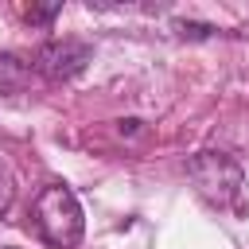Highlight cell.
<instances>
[{
    "label": "cell",
    "mask_w": 249,
    "mask_h": 249,
    "mask_svg": "<svg viewBox=\"0 0 249 249\" xmlns=\"http://www.w3.org/2000/svg\"><path fill=\"white\" fill-rule=\"evenodd\" d=\"M58 12H62L58 4H47V8H31V12H27V23H39V27H47V23H51Z\"/></svg>",
    "instance_id": "5"
},
{
    "label": "cell",
    "mask_w": 249,
    "mask_h": 249,
    "mask_svg": "<svg viewBox=\"0 0 249 249\" xmlns=\"http://www.w3.org/2000/svg\"><path fill=\"white\" fill-rule=\"evenodd\" d=\"M12 198H16V179H12V171H8V163L0 160V214H8V206H12Z\"/></svg>",
    "instance_id": "4"
},
{
    "label": "cell",
    "mask_w": 249,
    "mask_h": 249,
    "mask_svg": "<svg viewBox=\"0 0 249 249\" xmlns=\"http://www.w3.org/2000/svg\"><path fill=\"white\" fill-rule=\"evenodd\" d=\"M179 31L191 35V39H206V35H214V27H198V23H179Z\"/></svg>",
    "instance_id": "6"
},
{
    "label": "cell",
    "mask_w": 249,
    "mask_h": 249,
    "mask_svg": "<svg viewBox=\"0 0 249 249\" xmlns=\"http://www.w3.org/2000/svg\"><path fill=\"white\" fill-rule=\"evenodd\" d=\"M187 175L195 179L198 195L214 210H226L233 218L249 214V183H245V171H241V163L233 156H226V152H198V156H191Z\"/></svg>",
    "instance_id": "1"
},
{
    "label": "cell",
    "mask_w": 249,
    "mask_h": 249,
    "mask_svg": "<svg viewBox=\"0 0 249 249\" xmlns=\"http://www.w3.org/2000/svg\"><path fill=\"white\" fill-rule=\"evenodd\" d=\"M93 58V47L82 39H51L39 47L35 54V70L51 82H70L86 70V62Z\"/></svg>",
    "instance_id": "3"
},
{
    "label": "cell",
    "mask_w": 249,
    "mask_h": 249,
    "mask_svg": "<svg viewBox=\"0 0 249 249\" xmlns=\"http://www.w3.org/2000/svg\"><path fill=\"white\" fill-rule=\"evenodd\" d=\"M31 218H35L39 237H43L51 249H74V245L82 241V233H86L82 202H78V195H74L66 183H47V187L35 195Z\"/></svg>",
    "instance_id": "2"
},
{
    "label": "cell",
    "mask_w": 249,
    "mask_h": 249,
    "mask_svg": "<svg viewBox=\"0 0 249 249\" xmlns=\"http://www.w3.org/2000/svg\"><path fill=\"white\" fill-rule=\"evenodd\" d=\"M0 249H16V245H0Z\"/></svg>",
    "instance_id": "7"
}]
</instances>
